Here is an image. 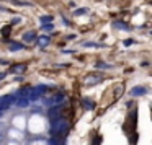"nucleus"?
I'll list each match as a JSON object with an SVG mask.
<instances>
[{
	"instance_id": "f03ea898",
	"label": "nucleus",
	"mask_w": 152,
	"mask_h": 145,
	"mask_svg": "<svg viewBox=\"0 0 152 145\" xmlns=\"http://www.w3.org/2000/svg\"><path fill=\"white\" fill-rule=\"evenodd\" d=\"M46 90H48V86H46V85H38V86H35V88H31L28 100H31V101L39 100L41 96H43V95L46 93Z\"/></svg>"
},
{
	"instance_id": "423d86ee",
	"label": "nucleus",
	"mask_w": 152,
	"mask_h": 145,
	"mask_svg": "<svg viewBox=\"0 0 152 145\" xmlns=\"http://www.w3.org/2000/svg\"><path fill=\"white\" fill-rule=\"evenodd\" d=\"M101 78H103L101 75H87L85 78H83V85L85 86H93V85H96V83H100Z\"/></svg>"
},
{
	"instance_id": "6e6552de",
	"label": "nucleus",
	"mask_w": 152,
	"mask_h": 145,
	"mask_svg": "<svg viewBox=\"0 0 152 145\" xmlns=\"http://www.w3.org/2000/svg\"><path fill=\"white\" fill-rule=\"evenodd\" d=\"M30 91H31V86H23V88H20V90H18V93H16L15 98H26V100H28Z\"/></svg>"
},
{
	"instance_id": "4468645a",
	"label": "nucleus",
	"mask_w": 152,
	"mask_h": 145,
	"mask_svg": "<svg viewBox=\"0 0 152 145\" xmlns=\"http://www.w3.org/2000/svg\"><path fill=\"white\" fill-rule=\"evenodd\" d=\"M20 49H25V46L20 44V42H12L10 44V51H20Z\"/></svg>"
},
{
	"instance_id": "7ed1b4c3",
	"label": "nucleus",
	"mask_w": 152,
	"mask_h": 145,
	"mask_svg": "<svg viewBox=\"0 0 152 145\" xmlns=\"http://www.w3.org/2000/svg\"><path fill=\"white\" fill-rule=\"evenodd\" d=\"M13 101H15V96H13V95H3V96H0V111L8 109V106H10Z\"/></svg>"
},
{
	"instance_id": "9d476101",
	"label": "nucleus",
	"mask_w": 152,
	"mask_h": 145,
	"mask_svg": "<svg viewBox=\"0 0 152 145\" xmlns=\"http://www.w3.org/2000/svg\"><path fill=\"white\" fill-rule=\"evenodd\" d=\"M26 70V65L25 64H16V65H13L10 69V72L12 74H21V72H25Z\"/></svg>"
},
{
	"instance_id": "dca6fc26",
	"label": "nucleus",
	"mask_w": 152,
	"mask_h": 145,
	"mask_svg": "<svg viewBox=\"0 0 152 145\" xmlns=\"http://www.w3.org/2000/svg\"><path fill=\"white\" fill-rule=\"evenodd\" d=\"M41 23L43 25H46V23H52V16H49V15H46V16H41Z\"/></svg>"
},
{
	"instance_id": "f257e3e1",
	"label": "nucleus",
	"mask_w": 152,
	"mask_h": 145,
	"mask_svg": "<svg viewBox=\"0 0 152 145\" xmlns=\"http://www.w3.org/2000/svg\"><path fill=\"white\" fill-rule=\"evenodd\" d=\"M69 132V122L66 119H57L51 122V135L52 137H61Z\"/></svg>"
},
{
	"instance_id": "ddd939ff",
	"label": "nucleus",
	"mask_w": 152,
	"mask_h": 145,
	"mask_svg": "<svg viewBox=\"0 0 152 145\" xmlns=\"http://www.w3.org/2000/svg\"><path fill=\"white\" fill-rule=\"evenodd\" d=\"M28 103H30V100H26V98H18V100H16V105L20 106V108H26Z\"/></svg>"
},
{
	"instance_id": "412c9836",
	"label": "nucleus",
	"mask_w": 152,
	"mask_h": 145,
	"mask_svg": "<svg viewBox=\"0 0 152 145\" xmlns=\"http://www.w3.org/2000/svg\"><path fill=\"white\" fill-rule=\"evenodd\" d=\"M132 42H134V41H132V39H128V41H124V46H131Z\"/></svg>"
},
{
	"instance_id": "aec40b11",
	"label": "nucleus",
	"mask_w": 152,
	"mask_h": 145,
	"mask_svg": "<svg viewBox=\"0 0 152 145\" xmlns=\"http://www.w3.org/2000/svg\"><path fill=\"white\" fill-rule=\"evenodd\" d=\"M87 11H88L87 8H79V10H75L74 13H75V15L79 16V15H83V13H87Z\"/></svg>"
},
{
	"instance_id": "f8f14e48",
	"label": "nucleus",
	"mask_w": 152,
	"mask_h": 145,
	"mask_svg": "<svg viewBox=\"0 0 152 145\" xmlns=\"http://www.w3.org/2000/svg\"><path fill=\"white\" fill-rule=\"evenodd\" d=\"M82 105L85 106V108H88V109H93V108H95V103L92 100H88V98H83V100H82Z\"/></svg>"
},
{
	"instance_id": "a211bd4d",
	"label": "nucleus",
	"mask_w": 152,
	"mask_h": 145,
	"mask_svg": "<svg viewBox=\"0 0 152 145\" xmlns=\"http://www.w3.org/2000/svg\"><path fill=\"white\" fill-rule=\"evenodd\" d=\"M35 31H30V33H26V34L25 36H23V39H25V41H31V39H35Z\"/></svg>"
},
{
	"instance_id": "6ab92c4d",
	"label": "nucleus",
	"mask_w": 152,
	"mask_h": 145,
	"mask_svg": "<svg viewBox=\"0 0 152 145\" xmlns=\"http://www.w3.org/2000/svg\"><path fill=\"white\" fill-rule=\"evenodd\" d=\"M10 34V26H3V28H2V36H8Z\"/></svg>"
},
{
	"instance_id": "9b49d317",
	"label": "nucleus",
	"mask_w": 152,
	"mask_h": 145,
	"mask_svg": "<svg viewBox=\"0 0 152 145\" xmlns=\"http://www.w3.org/2000/svg\"><path fill=\"white\" fill-rule=\"evenodd\" d=\"M51 42V39H49V36H41L39 39H38V44H39V47H43L44 49L46 46Z\"/></svg>"
},
{
	"instance_id": "39448f33",
	"label": "nucleus",
	"mask_w": 152,
	"mask_h": 145,
	"mask_svg": "<svg viewBox=\"0 0 152 145\" xmlns=\"http://www.w3.org/2000/svg\"><path fill=\"white\" fill-rule=\"evenodd\" d=\"M61 113H62L61 106H52V108L48 111V117H49L51 121H57V119H61Z\"/></svg>"
},
{
	"instance_id": "2eb2a0df",
	"label": "nucleus",
	"mask_w": 152,
	"mask_h": 145,
	"mask_svg": "<svg viewBox=\"0 0 152 145\" xmlns=\"http://www.w3.org/2000/svg\"><path fill=\"white\" fill-rule=\"evenodd\" d=\"M12 3H15V5H20V7H31L30 2H21V0H10Z\"/></svg>"
},
{
	"instance_id": "1a4fd4ad",
	"label": "nucleus",
	"mask_w": 152,
	"mask_h": 145,
	"mask_svg": "<svg viewBox=\"0 0 152 145\" xmlns=\"http://www.w3.org/2000/svg\"><path fill=\"white\" fill-rule=\"evenodd\" d=\"M147 93V88L146 86H134L131 90V95L132 96H142V95H146Z\"/></svg>"
},
{
	"instance_id": "4be33fe9",
	"label": "nucleus",
	"mask_w": 152,
	"mask_h": 145,
	"mask_svg": "<svg viewBox=\"0 0 152 145\" xmlns=\"http://www.w3.org/2000/svg\"><path fill=\"white\" fill-rule=\"evenodd\" d=\"M0 114H2V111H0Z\"/></svg>"
},
{
	"instance_id": "f3484780",
	"label": "nucleus",
	"mask_w": 152,
	"mask_h": 145,
	"mask_svg": "<svg viewBox=\"0 0 152 145\" xmlns=\"http://www.w3.org/2000/svg\"><path fill=\"white\" fill-rule=\"evenodd\" d=\"M113 26H115V28H119V30H128V25H126V23H119V21H115V23H113Z\"/></svg>"
},
{
	"instance_id": "0eeeda50",
	"label": "nucleus",
	"mask_w": 152,
	"mask_h": 145,
	"mask_svg": "<svg viewBox=\"0 0 152 145\" xmlns=\"http://www.w3.org/2000/svg\"><path fill=\"white\" fill-rule=\"evenodd\" d=\"M136 129V111H131L129 114V119H128V124H124V130H134Z\"/></svg>"
},
{
	"instance_id": "20e7f679",
	"label": "nucleus",
	"mask_w": 152,
	"mask_h": 145,
	"mask_svg": "<svg viewBox=\"0 0 152 145\" xmlns=\"http://www.w3.org/2000/svg\"><path fill=\"white\" fill-rule=\"evenodd\" d=\"M64 100H66L64 93H56V95H52L51 98H48V100H46V103H48V105H52V106H59Z\"/></svg>"
}]
</instances>
